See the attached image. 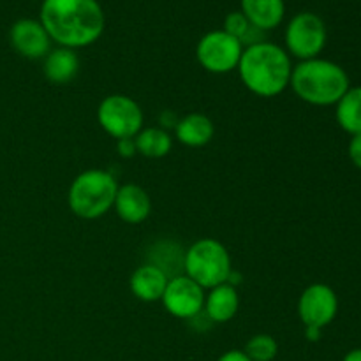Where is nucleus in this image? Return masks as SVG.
Masks as SVG:
<instances>
[{"label":"nucleus","instance_id":"nucleus-26","mask_svg":"<svg viewBox=\"0 0 361 361\" xmlns=\"http://www.w3.org/2000/svg\"><path fill=\"white\" fill-rule=\"evenodd\" d=\"M217 361H252V360H250L243 351L231 349V351H228V353H224L222 356H219Z\"/></svg>","mask_w":361,"mask_h":361},{"label":"nucleus","instance_id":"nucleus-28","mask_svg":"<svg viewBox=\"0 0 361 361\" xmlns=\"http://www.w3.org/2000/svg\"><path fill=\"white\" fill-rule=\"evenodd\" d=\"M342 361H361V348L351 349V351L344 356V360Z\"/></svg>","mask_w":361,"mask_h":361},{"label":"nucleus","instance_id":"nucleus-15","mask_svg":"<svg viewBox=\"0 0 361 361\" xmlns=\"http://www.w3.org/2000/svg\"><path fill=\"white\" fill-rule=\"evenodd\" d=\"M42 71L49 83L67 85L80 73V56L76 49L56 46L49 49L48 55L44 56Z\"/></svg>","mask_w":361,"mask_h":361},{"label":"nucleus","instance_id":"nucleus-11","mask_svg":"<svg viewBox=\"0 0 361 361\" xmlns=\"http://www.w3.org/2000/svg\"><path fill=\"white\" fill-rule=\"evenodd\" d=\"M9 41L14 51L28 60L44 59L53 42L41 21L32 18H21L14 21L9 30Z\"/></svg>","mask_w":361,"mask_h":361},{"label":"nucleus","instance_id":"nucleus-25","mask_svg":"<svg viewBox=\"0 0 361 361\" xmlns=\"http://www.w3.org/2000/svg\"><path fill=\"white\" fill-rule=\"evenodd\" d=\"M178 116L175 115L173 111H162L161 116H159V127H162V129H175V126L178 123Z\"/></svg>","mask_w":361,"mask_h":361},{"label":"nucleus","instance_id":"nucleus-9","mask_svg":"<svg viewBox=\"0 0 361 361\" xmlns=\"http://www.w3.org/2000/svg\"><path fill=\"white\" fill-rule=\"evenodd\" d=\"M338 314V296L323 282L310 284L298 298V317L303 326L326 328Z\"/></svg>","mask_w":361,"mask_h":361},{"label":"nucleus","instance_id":"nucleus-20","mask_svg":"<svg viewBox=\"0 0 361 361\" xmlns=\"http://www.w3.org/2000/svg\"><path fill=\"white\" fill-rule=\"evenodd\" d=\"M335 118L344 133L361 134V87H349L335 104Z\"/></svg>","mask_w":361,"mask_h":361},{"label":"nucleus","instance_id":"nucleus-12","mask_svg":"<svg viewBox=\"0 0 361 361\" xmlns=\"http://www.w3.org/2000/svg\"><path fill=\"white\" fill-rule=\"evenodd\" d=\"M113 210L126 224H141L152 214V200L143 187L136 183H123L116 190Z\"/></svg>","mask_w":361,"mask_h":361},{"label":"nucleus","instance_id":"nucleus-23","mask_svg":"<svg viewBox=\"0 0 361 361\" xmlns=\"http://www.w3.org/2000/svg\"><path fill=\"white\" fill-rule=\"evenodd\" d=\"M348 154L353 164H355L358 169H361V134L351 136V141H349V147H348Z\"/></svg>","mask_w":361,"mask_h":361},{"label":"nucleus","instance_id":"nucleus-21","mask_svg":"<svg viewBox=\"0 0 361 361\" xmlns=\"http://www.w3.org/2000/svg\"><path fill=\"white\" fill-rule=\"evenodd\" d=\"M242 351L252 361H274L279 355V344L271 335L257 334L247 341Z\"/></svg>","mask_w":361,"mask_h":361},{"label":"nucleus","instance_id":"nucleus-13","mask_svg":"<svg viewBox=\"0 0 361 361\" xmlns=\"http://www.w3.org/2000/svg\"><path fill=\"white\" fill-rule=\"evenodd\" d=\"M168 275L161 268L154 267L150 263H145L133 271L129 288L134 298L141 300V302H161L162 295L166 291V286H168Z\"/></svg>","mask_w":361,"mask_h":361},{"label":"nucleus","instance_id":"nucleus-7","mask_svg":"<svg viewBox=\"0 0 361 361\" xmlns=\"http://www.w3.org/2000/svg\"><path fill=\"white\" fill-rule=\"evenodd\" d=\"M97 122L108 136L118 141L136 136L145 126V115L141 106L133 97L111 94L99 104Z\"/></svg>","mask_w":361,"mask_h":361},{"label":"nucleus","instance_id":"nucleus-18","mask_svg":"<svg viewBox=\"0 0 361 361\" xmlns=\"http://www.w3.org/2000/svg\"><path fill=\"white\" fill-rule=\"evenodd\" d=\"M183 256L185 249H182V245L171 240H161L150 247L147 263L161 268L168 279H173L183 274Z\"/></svg>","mask_w":361,"mask_h":361},{"label":"nucleus","instance_id":"nucleus-2","mask_svg":"<svg viewBox=\"0 0 361 361\" xmlns=\"http://www.w3.org/2000/svg\"><path fill=\"white\" fill-rule=\"evenodd\" d=\"M236 71L250 94L271 99L289 87L293 60L282 46L263 41L243 48Z\"/></svg>","mask_w":361,"mask_h":361},{"label":"nucleus","instance_id":"nucleus-27","mask_svg":"<svg viewBox=\"0 0 361 361\" xmlns=\"http://www.w3.org/2000/svg\"><path fill=\"white\" fill-rule=\"evenodd\" d=\"M321 335H323V330H321V328L305 326V338L309 342H317L321 338Z\"/></svg>","mask_w":361,"mask_h":361},{"label":"nucleus","instance_id":"nucleus-4","mask_svg":"<svg viewBox=\"0 0 361 361\" xmlns=\"http://www.w3.org/2000/svg\"><path fill=\"white\" fill-rule=\"evenodd\" d=\"M118 182L106 169H87L71 182L67 204L76 217L95 221L108 214L115 203Z\"/></svg>","mask_w":361,"mask_h":361},{"label":"nucleus","instance_id":"nucleus-1","mask_svg":"<svg viewBox=\"0 0 361 361\" xmlns=\"http://www.w3.org/2000/svg\"><path fill=\"white\" fill-rule=\"evenodd\" d=\"M39 21L62 48H87L99 41L106 18L97 0H42Z\"/></svg>","mask_w":361,"mask_h":361},{"label":"nucleus","instance_id":"nucleus-17","mask_svg":"<svg viewBox=\"0 0 361 361\" xmlns=\"http://www.w3.org/2000/svg\"><path fill=\"white\" fill-rule=\"evenodd\" d=\"M240 6L249 23L263 32L277 28L286 16L284 0H240Z\"/></svg>","mask_w":361,"mask_h":361},{"label":"nucleus","instance_id":"nucleus-5","mask_svg":"<svg viewBox=\"0 0 361 361\" xmlns=\"http://www.w3.org/2000/svg\"><path fill=\"white\" fill-rule=\"evenodd\" d=\"M231 271V256L219 240L200 238L185 249L183 275L192 279L204 291L226 284Z\"/></svg>","mask_w":361,"mask_h":361},{"label":"nucleus","instance_id":"nucleus-14","mask_svg":"<svg viewBox=\"0 0 361 361\" xmlns=\"http://www.w3.org/2000/svg\"><path fill=\"white\" fill-rule=\"evenodd\" d=\"M240 307V296L236 286L226 284L215 286L204 293L203 312L212 323H228L236 316Z\"/></svg>","mask_w":361,"mask_h":361},{"label":"nucleus","instance_id":"nucleus-8","mask_svg":"<svg viewBox=\"0 0 361 361\" xmlns=\"http://www.w3.org/2000/svg\"><path fill=\"white\" fill-rule=\"evenodd\" d=\"M243 44L224 30H212L197 41V63L207 73L229 74L238 67L242 59Z\"/></svg>","mask_w":361,"mask_h":361},{"label":"nucleus","instance_id":"nucleus-22","mask_svg":"<svg viewBox=\"0 0 361 361\" xmlns=\"http://www.w3.org/2000/svg\"><path fill=\"white\" fill-rule=\"evenodd\" d=\"M252 27V25L249 23V20H247L245 16H243L242 11H233V13H229L228 16H226L224 20V28L222 30L226 32V34L233 35V37L238 39L240 42H242L243 35L249 32V28Z\"/></svg>","mask_w":361,"mask_h":361},{"label":"nucleus","instance_id":"nucleus-10","mask_svg":"<svg viewBox=\"0 0 361 361\" xmlns=\"http://www.w3.org/2000/svg\"><path fill=\"white\" fill-rule=\"evenodd\" d=\"M161 302L169 316L176 317V319L190 321L197 314L203 312L204 289L187 275H176L168 281Z\"/></svg>","mask_w":361,"mask_h":361},{"label":"nucleus","instance_id":"nucleus-24","mask_svg":"<svg viewBox=\"0 0 361 361\" xmlns=\"http://www.w3.org/2000/svg\"><path fill=\"white\" fill-rule=\"evenodd\" d=\"M116 152H118L120 157L123 159H133L137 154L136 143H134V137H126V140L116 141Z\"/></svg>","mask_w":361,"mask_h":361},{"label":"nucleus","instance_id":"nucleus-19","mask_svg":"<svg viewBox=\"0 0 361 361\" xmlns=\"http://www.w3.org/2000/svg\"><path fill=\"white\" fill-rule=\"evenodd\" d=\"M137 154L147 159H162L171 152L173 136L162 127H143L134 136Z\"/></svg>","mask_w":361,"mask_h":361},{"label":"nucleus","instance_id":"nucleus-16","mask_svg":"<svg viewBox=\"0 0 361 361\" xmlns=\"http://www.w3.org/2000/svg\"><path fill=\"white\" fill-rule=\"evenodd\" d=\"M173 130H175V140L189 148L207 147L215 136V126L212 118H208L204 113L196 111L182 116Z\"/></svg>","mask_w":361,"mask_h":361},{"label":"nucleus","instance_id":"nucleus-6","mask_svg":"<svg viewBox=\"0 0 361 361\" xmlns=\"http://www.w3.org/2000/svg\"><path fill=\"white\" fill-rule=\"evenodd\" d=\"M328 41V30L323 18L310 11H302L289 20L286 27V51L300 62L317 59Z\"/></svg>","mask_w":361,"mask_h":361},{"label":"nucleus","instance_id":"nucleus-3","mask_svg":"<svg viewBox=\"0 0 361 361\" xmlns=\"http://www.w3.org/2000/svg\"><path fill=\"white\" fill-rule=\"evenodd\" d=\"M289 87L300 101L324 108L337 104L349 90L351 81L344 67L317 56L293 66Z\"/></svg>","mask_w":361,"mask_h":361}]
</instances>
